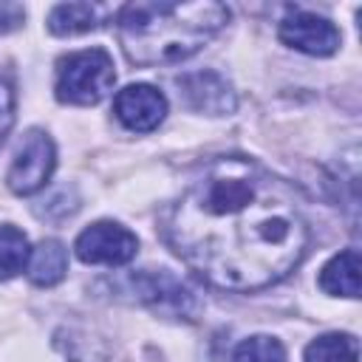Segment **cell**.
Wrapping results in <instances>:
<instances>
[{
  "label": "cell",
  "mask_w": 362,
  "mask_h": 362,
  "mask_svg": "<svg viewBox=\"0 0 362 362\" xmlns=\"http://www.w3.org/2000/svg\"><path fill=\"white\" fill-rule=\"evenodd\" d=\"M161 232L198 277L226 291L280 283L308 249L297 189L243 156L209 161L170 206Z\"/></svg>",
  "instance_id": "6da1fadb"
},
{
  "label": "cell",
  "mask_w": 362,
  "mask_h": 362,
  "mask_svg": "<svg viewBox=\"0 0 362 362\" xmlns=\"http://www.w3.org/2000/svg\"><path fill=\"white\" fill-rule=\"evenodd\" d=\"M119 42L139 68L175 65L198 54L229 23L223 3H127L119 17Z\"/></svg>",
  "instance_id": "7a4b0ae2"
},
{
  "label": "cell",
  "mask_w": 362,
  "mask_h": 362,
  "mask_svg": "<svg viewBox=\"0 0 362 362\" xmlns=\"http://www.w3.org/2000/svg\"><path fill=\"white\" fill-rule=\"evenodd\" d=\"M116 82L113 59L105 48H85L57 62V99L65 105H96Z\"/></svg>",
  "instance_id": "3957f363"
},
{
  "label": "cell",
  "mask_w": 362,
  "mask_h": 362,
  "mask_svg": "<svg viewBox=\"0 0 362 362\" xmlns=\"http://www.w3.org/2000/svg\"><path fill=\"white\" fill-rule=\"evenodd\" d=\"M54 167H57V150L48 133L28 130L6 173V184L17 195H34L48 184V178L54 175Z\"/></svg>",
  "instance_id": "277c9868"
},
{
  "label": "cell",
  "mask_w": 362,
  "mask_h": 362,
  "mask_svg": "<svg viewBox=\"0 0 362 362\" xmlns=\"http://www.w3.org/2000/svg\"><path fill=\"white\" fill-rule=\"evenodd\" d=\"M76 257L82 263H93V266H124L136 257L139 252V238L113 221H96L88 229L79 232L76 243Z\"/></svg>",
  "instance_id": "5b68a950"
},
{
  "label": "cell",
  "mask_w": 362,
  "mask_h": 362,
  "mask_svg": "<svg viewBox=\"0 0 362 362\" xmlns=\"http://www.w3.org/2000/svg\"><path fill=\"white\" fill-rule=\"evenodd\" d=\"M133 286L141 303H147L153 311L164 314V317H184L192 320L198 311V300L195 291L187 288L175 274H170L167 269H147L141 274H133Z\"/></svg>",
  "instance_id": "8992f818"
},
{
  "label": "cell",
  "mask_w": 362,
  "mask_h": 362,
  "mask_svg": "<svg viewBox=\"0 0 362 362\" xmlns=\"http://www.w3.org/2000/svg\"><path fill=\"white\" fill-rule=\"evenodd\" d=\"M277 37L288 48H297V51L311 54V57H331L342 40L337 25L328 17H320V14L303 11V8H291L280 20Z\"/></svg>",
  "instance_id": "52a82bcc"
},
{
  "label": "cell",
  "mask_w": 362,
  "mask_h": 362,
  "mask_svg": "<svg viewBox=\"0 0 362 362\" xmlns=\"http://www.w3.org/2000/svg\"><path fill=\"white\" fill-rule=\"evenodd\" d=\"M113 113L116 119L133 130V133H150L156 130L164 116H167V99L158 88L153 85H144V82H136V85H127L124 90L116 93L113 99Z\"/></svg>",
  "instance_id": "ba28073f"
},
{
  "label": "cell",
  "mask_w": 362,
  "mask_h": 362,
  "mask_svg": "<svg viewBox=\"0 0 362 362\" xmlns=\"http://www.w3.org/2000/svg\"><path fill=\"white\" fill-rule=\"evenodd\" d=\"M178 88H181V96H184L187 107H192L198 113H206V116H226L238 105L232 85L215 71L187 74V76L178 79Z\"/></svg>",
  "instance_id": "9c48e42d"
},
{
  "label": "cell",
  "mask_w": 362,
  "mask_h": 362,
  "mask_svg": "<svg viewBox=\"0 0 362 362\" xmlns=\"http://www.w3.org/2000/svg\"><path fill=\"white\" fill-rule=\"evenodd\" d=\"M110 14H113L110 6H99V3H59L48 14V31L57 37L85 34L105 25Z\"/></svg>",
  "instance_id": "30bf717a"
},
{
  "label": "cell",
  "mask_w": 362,
  "mask_h": 362,
  "mask_svg": "<svg viewBox=\"0 0 362 362\" xmlns=\"http://www.w3.org/2000/svg\"><path fill=\"white\" fill-rule=\"evenodd\" d=\"M25 272L34 286H57L68 272V249L57 238L40 240L28 255Z\"/></svg>",
  "instance_id": "8fae6325"
},
{
  "label": "cell",
  "mask_w": 362,
  "mask_h": 362,
  "mask_svg": "<svg viewBox=\"0 0 362 362\" xmlns=\"http://www.w3.org/2000/svg\"><path fill=\"white\" fill-rule=\"evenodd\" d=\"M320 288L334 297H359V252L345 249L334 255L320 272Z\"/></svg>",
  "instance_id": "7c38bea8"
},
{
  "label": "cell",
  "mask_w": 362,
  "mask_h": 362,
  "mask_svg": "<svg viewBox=\"0 0 362 362\" xmlns=\"http://www.w3.org/2000/svg\"><path fill=\"white\" fill-rule=\"evenodd\" d=\"M305 362H359V342L354 334H322L305 345Z\"/></svg>",
  "instance_id": "4fadbf2b"
},
{
  "label": "cell",
  "mask_w": 362,
  "mask_h": 362,
  "mask_svg": "<svg viewBox=\"0 0 362 362\" xmlns=\"http://www.w3.org/2000/svg\"><path fill=\"white\" fill-rule=\"evenodd\" d=\"M28 255L31 246L25 232L11 223H0V280L20 274L28 266Z\"/></svg>",
  "instance_id": "5bb4252c"
},
{
  "label": "cell",
  "mask_w": 362,
  "mask_h": 362,
  "mask_svg": "<svg viewBox=\"0 0 362 362\" xmlns=\"http://www.w3.org/2000/svg\"><path fill=\"white\" fill-rule=\"evenodd\" d=\"M232 362H286V348H283L280 339L257 334V337L243 339L235 348Z\"/></svg>",
  "instance_id": "9a60e30c"
},
{
  "label": "cell",
  "mask_w": 362,
  "mask_h": 362,
  "mask_svg": "<svg viewBox=\"0 0 362 362\" xmlns=\"http://www.w3.org/2000/svg\"><path fill=\"white\" fill-rule=\"evenodd\" d=\"M14 102L17 99H14L11 79L6 74H0V147H3V141L11 130V124H14Z\"/></svg>",
  "instance_id": "2e32d148"
},
{
  "label": "cell",
  "mask_w": 362,
  "mask_h": 362,
  "mask_svg": "<svg viewBox=\"0 0 362 362\" xmlns=\"http://www.w3.org/2000/svg\"><path fill=\"white\" fill-rule=\"evenodd\" d=\"M23 17H25L23 6H17V3H0V31L17 28L23 23Z\"/></svg>",
  "instance_id": "e0dca14e"
}]
</instances>
